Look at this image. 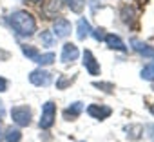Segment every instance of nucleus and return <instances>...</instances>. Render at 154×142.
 I'll list each match as a JSON object with an SVG mask.
<instances>
[{
	"label": "nucleus",
	"instance_id": "obj_1",
	"mask_svg": "<svg viewBox=\"0 0 154 142\" xmlns=\"http://www.w3.org/2000/svg\"><path fill=\"white\" fill-rule=\"evenodd\" d=\"M9 24L11 27L20 35V37H31L36 29V22L35 18L27 13V11H17L9 17Z\"/></svg>",
	"mask_w": 154,
	"mask_h": 142
},
{
	"label": "nucleus",
	"instance_id": "obj_2",
	"mask_svg": "<svg viewBox=\"0 0 154 142\" xmlns=\"http://www.w3.org/2000/svg\"><path fill=\"white\" fill-rule=\"evenodd\" d=\"M54 117H56V108L53 102H45L42 108V118H40V127L42 129H49L54 124Z\"/></svg>",
	"mask_w": 154,
	"mask_h": 142
},
{
	"label": "nucleus",
	"instance_id": "obj_3",
	"mask_svg": "<svg viewBox=\"0 0 154 142\" xmlns=\"http://www.w3.org/2000/svg\"><path fill=\"white\" fill-rule=\"evenodd\" d=\"M11 117L18 126H29L31 124V109L27 106H17L11 109Z\"/></svg>",
	"mask_w": 154,
	"mask_h": 142
},
{
	"label": "nucleus",
	"instance_id": "obj_4",
	"mask_svg": "<svg viewBox=\"0 0 154 142\" xmlns=\"http://www.w3.org/2000/svg\"><path fill=\"white\" fill-rule=\"evenodd\" d=\"M29 80H31V84H35V86H49V84H51V80H53V77H51L49 71L35 69L33 73L29 75Z\"/></svg>",
	"mask_w": 154,
	"mask_h": 142
},
{
	"label": "nucleus",
	"instance_id": "obj_5",
	"mask_svg": "<svg viewBox=\"0 0 154 142\" xmlns=\"http://www.w3.org/2000/svg\"><path fill=\"white\" fill-rule=\"evenodd\" d=\"M84 66L89 71V75H100V64L96 62V58L93 56V53L89 49L84 51Z\"/></svg>",
	"mask_w": 154,
	"mask_h": 142
},
{
	"label": "nucleus",
	"instance_id": "obj_6",
	"mask_svg": "<svg viewBox=\"0 0 154 142\" xmlns=\"http://www.w3.org/2000/svg\"><path fill=\"white\" fill-rule=\"evenodd\" d=\"M87 113L93 117V118H100V120H103V118H107L112 111H111V108H107V106H98V104H91L89 108H87Z\"/></svg>",
	"mask_w": 154,
	"mask_h": 142
},
{
	"label": "nucleus",
	"instance_id": "obj_7",
	"mask_svg": "<svg viewBox=\"0 0 154 142\" xmlns=\"http://www.w3.org/2000/svg\"><path fill=\"white\" fill-rule=\"evenodd\" d=\"M53 29H54V35H56L58 38H65V37L71 33V24H69L65 18H58V20L54 22Z\"/></svg>",
	"mask_w": 154,
	"mask_h": 142
},
{
	"label": "nucleus",
	"instance_id": "obj_8",
	"mask_svg": "<svg viewBox=\"0 0 154 142\" xmlns=\"http://www.w3.org/2000/svg\"><path fill=\"white\" fill-rule=\"evenodd\" d=\"M78 58V47L74 44H65L63 46V51H62V62H72Z\"/></svg>",
	"mask_w": 154,
	"mask_h": 142
},
{
	"label": "nucleus",
	"instance_id": "obj_9",
	"mask_svg": "<svg viewBox=\"0 0 154 142\" xmlns=\"http://www.w3.org/2000/svg\"><path fill=\"white\" fill-rule=\"evenodd\" d=\"M82 109H84L82 102H72V104L63 111V118H67V120H74L76 117L82 113Z\"/></svg>",
	"mask_w": 154,
	"mask_h": 142
},
{
	"label": "nucleus",
	"instance_id": "obj_10",
	"mask_svg": "<svg viewBox=\"0 0 154 142\" xmlns=\"http://www.w3.org/2000/svg\"><path fill=\"white\" fill-rule=\"evenodd\" d=\"M105 42H107V46L111 47V49H118V51H127V47H125V44L122 42V38L120 37H116V35H105V38H103Z\"/></svg>",
	"mask_w": 154,
	"mask_h": 142
},
{
	"label": "nucleus",
	"instance_id": "obj_11",
	"mask_svg": "<svg viewBox=\"0 0 154 142\" xmlns=\"http://www.w3.org/2000/svg\"><path fill=\"white\" fill-rule=\"evenodd\" d=\"M132 46H134V49L140 53V55H143V56H154V47H150V46H147L145 42H141V40H132Z\"/></svg>",
	"mask_w": 154,
	"mask_h": 142
},
{
	"label": "nucleus",
	"instance_id": "obj_12",
	"mask_svg": "<svg viewBox=\"0 0 154 142\" xmlns=\"http://www.w3.org/2000/svg\"><path fill=\"white\" fill-rule=\"evenodd\" d=\"M76 29H78V31H76V35H78V38L80 40H84V38H87L89 35H91V26H89V22L85 20V18H80L78 20V26H76Z\"/></svg>",
	"mask_w": 154,
	"mask_h": 142
},
{
	"label": "nucleus",
	"instance_id": "obj_13",
	"mask_svg": "<svg viewBox=\"0 0 154 142\" xmlns=\"http://www.w3.org/2000/svg\"><path fill=\"white\" fill-rule=\"evenodd\" d=\"M4 137H6V142H18V140L22 138V133H20L17 127H9Z\"/></svg>",
	"mask_w": 154,
	"mask_h": 142
},
{
	"label": "nucleus",
	"instance_id": "obj_14",
	"mask_svg": "<svg viewBox=\"0 0 154 142\" xmlns=\"http://www.w3.org/2000/svg\"><path fill=\"white\" fill-rule=\"evenodd\" d=\"M35 62H38L40 66H51L54 62V55L53 53H45V55H38L35 58Z\"/></svg>",
	"mask_w": 154,
	"mask_h": 142
},
{
	"label": "nucleus",
	"instance_id": "obj_15",
	"mask_svg": "<svg viewBox=\"0 0 154 142\" xmlns=\"http://www.w3.org/2000/svg\"><path fill=\"white\" fill-rule=\"evenodd\" d=\"M141 79H145V80H154V64L145 66V67L141 69Z\"/></svg>",
	"mask_w": 154,
	"mask_h": 142
},
{
	"label": "nucleus",
	"instance_id": "obj_16",
	"mask_svg": "<svg viewBox=\"0 0 154 142\" xmlns=\"http://www.w3.org/2000/svg\"><path fill=\"white\" fill-rule=\"evenodd\" d=\"M22 51H24V55H26L27 58H31V60H35V58L38 56V51H36V47H33V46H22Z\"/></svg>",
	"mask_w": 154,
	"mask_h": 142
},
{
	"label": "nucleus",
	"instance_id": "obj_17",
	"mask_svg": "<svg viewBox=\"0 0 154 142\" xmlns=\"http://www.w3.org/2000/svg\"><path fill=\"white\" fill-rule=\"evenodd\" d=\"M65 2L69 4V8H71L74 13H80L82 8H84V0H65Z\"/></svg>",
	"mask_w": 154,
	"mask_h": 142
},
{
	"label": "nucleus",
	"instance_id": "obj_18",
	"mask_svg": "<svg viewBox=\"0 0 154 142\" xmlns=\"http://www.w3.org/2000/svg\"><path fill=\"white\" fill-rule=\"evenodd\" d=\"M40 40H42V42H44V46H47V47H51V46L54 44V38L51 37V33H49V31H42Z\"/></svg>",
	"mask_w": 154,
	"mask_h": 142
},
{
	"label": "nucleus",
	"instance_id": "obj_19",
	"mask_svg": "<svg viewBox=\"0 0 154 142\" xmlns=\"http://www.w3.org/2000/svg\"><path fill=\"white\" fill-rule=\"evenodd\" d=\"M72 80H74V77L69 79V77H65V75H60V79H58V82H56V88H58V89H63V88L69 86Z\"/></svg>",
	"mask_w": 154,
	"mask_h": 142
},
{
	"label": "nucleus",
	"instance_id": "obj_20",
	"mask_svg": "<svg viewBox=\"0 0 154 142\" xmlns=\"http://www.w3.org/2000/svg\"><path fill=\"white\" fill-rule=\"evenodd\" d=\"M91 33H93V37H94L96 40H103V38H105L103 29H94V31H91Z\"/></svg>",
	"mask_w": 154,
	"mask_h": 142
},
{
	"label": "nucleus",
	"instance_id": "obj_21",
	"mask_svg": "<svg viewBox=\"0 0 154 142\" xmlns=\"http://www.w3.org/2000/svg\"><path fill=\"white\" fill-rule=\"evenodd\" d=\"M94 86H96V88H103L105 91H112V89H114L112 84H105V82H102V84H100V82H94Z\"/></svg>",
	"mask_w": 154,
	"mask_h": 142
},
{
	"label": "nucleus",
	"instance_id": "obj_22",
	"mask_svg": "<svg viewBox=\"0 0 154 142\" xmlns=\"http://www.w3.org/2000/svg\"><path fill=\"white\" fill-rule=\"evenodd\" d=\"M6 89H8V80L0 79V91H6Z\"/></svg>",
	"mask_w": 154,
	"mask_h": 142
},
{
	"label": "nucleus",
	"instance_id": "obj_23",
	"mask_svg": "<svg viewBox=\"0 0 154 142\" xmlns=\"http://www.w3.org/2000/svg\"><path fill=\"white\" fill-rule=\"evenodd\" d=\"M6 117V108H4V104L2 102H0V120H2Z\"/></svg>",
	"mask_w": 154,
	"mask_h": 142
},
{
	"label": "nucleus",
	"instance_id": "obj_24",
	"mask_svg": "<svg viewBox=\"0 0 154 142\" xmlns=\"http://www.w3.org/2000/svg\"><path fill=\"white\" fill-rule=\"evenodd\" d=\"M29 2H33V4H36V2H40V0H29Z\"/></svg>",
	"mask_w": 154,
	"mask_h": 142
},
{
	"label": "nucleus",
	"instance_id": "obj_25",
	"mask_svg": "<svg viewBox=\"0 0 154 142\" xmlns=\"http://www.w3.org/2000/svg\"><path fill=\"white\" fill-rule=\"evenodd\" d=\"M0 140H2V129H0Z\"/></svg>",
	"mask_w": 154,
	"mask_h": 142
}]
</instances>
